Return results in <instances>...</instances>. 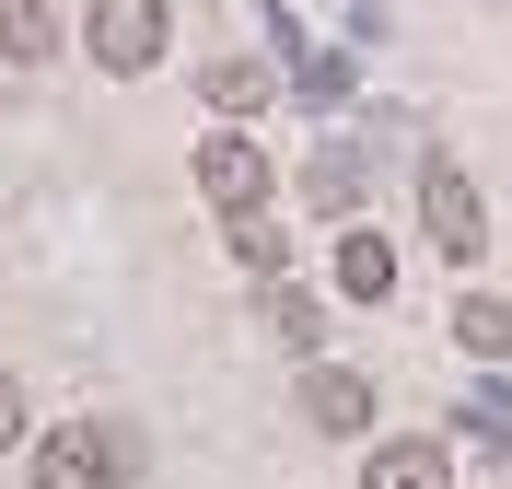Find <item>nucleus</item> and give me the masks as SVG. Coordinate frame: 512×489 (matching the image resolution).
<instances>
[{"label":"nucleus","mask_w":512,"mask_h":489,"mask_svg":"<svg viewBox=\"0 0 512 489\" xmlns=\"http://www.w3.org/2000/svg\"><path fill=\"white\" fill-rule=\"evenodd\" d=\"M350 198H361V152H326L315 163V210H350Z\"/></svg>","instance_id":"nucleus-14"},{"label":"nucleus","mask_w":512,"mask_h":489,"mask_svg":"<svg viewBox=\"0 0 512 489\" xmlns=\"http://www.w3.org/2000/svg\"><path fill=\"white\" fill-rule=\"evenodd\" d=\"M303 420L338 431V443H361V431H373V385H361L350 361H303Z\"/></svg>","instance_id":"nucleus-4"},{"label":"nucleus","mask_w":512,"mask_h":489,"mask_svg":"<svg viewBox=\"0 0 512 489\" xmlns=\"http://www.w3.org/2000/svg\"><path fill=\"white\" fill-rule=\"evenodd\" d=\"M361 489H454V466H443V443H373Z\"/></svg>","instance_id":"nucleus-6"},{"label":"nucleus","mask_w":512,"mask_h":489,"mask_svg":"<svg viewBox=\"0 0 512 489\" xmlns=\"http://www.w3.org/2000/svg\"><path fill=\"white\" fill-rule=\"evenodd\" d=\"M256 315L280 326V350H315V338H326V303H315V292H291V280H268V303H256Z\"/></svg>","instance_id":"nucleus-11"},{"label":"nucleus","mask_w":512,"mask_h":489,"mask_svg":"<svg viewBox=\"0 0 512 489\" xmlns=\"http://www.w3.org/2000/svg\"><path fill=\"white\" fill-rule=\"evenodd\" d=\"M198 198H210L222 222H233V210H268V152H256L245 129H210V140H198Z\"/></svg>","instance_id":"nucleus-2"},{"label":"nucleus","mask_w":512,"mask_h":489,"mask_svg":"<svg viewBox=\"0 0 512 489\" xmlns=\"http://www.w3.org/2000/svg\"><path fill=\"white\" fill-rule=\"evenodd\" d=\"M454 338H466L478 361H512V303L501 292H466V303H454Z\"/></svg>","instance_id":"nucleus-10"},{"label":"nucleus","mask_w":512,"mask_h":489,"mask_svg":"<svg viewBox=\"0 0 512 489\" xmlns=\"http://www.w3.org/2000/svg\"><path fill=\"white\" fill-rule=\"evenodd\" d=\"M59 35H70V24H59V0H12V12H0V59H24V70H35V59H59Z\"/></svg>","instance_id":"nucleus-7"},{"label":"nucleus","mask_w":512,"mask_h":489,"mask_svg":"<svg viewBox=\"0 0 512 489\" xmlns=\"http://www.w3.org/2000/svg\"><path fill=\"white\" fill-rule=\"evenodd\" d=\"M94 59L105 70H152L163 59V0H94Z\"/></svg>","instance_id":"nucleus-5"},{"label":"nucleus","mask_w":512,"mask_h":489,"mask_svg":"<svg viewBox=\"0 0 512 489\" xmlns=\"http://www.w3.org/2000/svg\"><path fill=\"white\" fill-rule=\"evenodd\" d=\"M338 292H350V303L396 292V245H384V233H350V245H338Z\"/></svg>","instance_id":"nucleus-8"},{"label":"nucleus","mask_w":512,"mask_h":489,"mask_svg":"<svg viewBox=\"0 0 512 489\" xmlns=\"http://www.w3.org/2000/svg\"><path fill=\"white\" fill-rule=\"evenodd\" d=\"M419 222H431V245H443V257H478L489 245V198H478V175H466V163H419Z\"/></svg>","instance_id":"nucleus-1"},{"label":"nucleus","mask_w":512,"mask_h":489,"mask_svg":"<svg viewBox=\"0 0 512 489\" xmlns=\"http://www.w3.org/2000/svg\"><path fill=\"white\" fill-rule=\"evenodd\" d=\"M466 431H478V443H512V385H478V396H466Z\"/></svg>","instance_id":"nucleus-15"},{"label":"nucleus","mask_w":512,"mask_h":489,"mask_svg":"<svg viewBox=\"0 0 512 489\" xmlns=\"http://www.w3.org/2000/svg\"><path fill=\"white\" fill-rule=\"evenodd\" d=\"M117 466H128V443L94 431V420H70V431L35 443V489H117Z\"/></svg>","instance_id":"nucleus-3"},{"label":"nucleus","mask_w":512,"mask_h":489,"mask_svg":"<svg viewBox=\"0 0 512 489\" xmlns=\"http://www.w3.org/2000/svg\"><path fill=\"white\" fill-rule=\"evenodd\" d=\"M291 94H303V105H338V94H350V59H338V47L291 59Z\"/></svg>","instance_id":"nucleus-12"},{"label":"nucleus","mask_w":512,"mask_h":489,"mask_svg":"<svg viewBox=\"0 0 512 489\" xmlns=\"http://www.w3.org/2000/svg\"><path fill=\"white\" fill-rule=\"evenodd\" d=\"M12 443H24V385L0 373V455H12Z\"/></svg>","instance_id":"nucleus-16"},{"label":"nucleus","mask_w":512,"mask_h":489,"mask_svg":"<svg viewBox=\"0 0 512 489\" xmlns=\"http://www.w3.org/2000/svg\"><path fill=\"white\" fill-rule=\"evenodd\" d=\"M233 257H245V268H280V257H291V233L268 222V210H233Z\"/></svg>","instance_id":"nucleus-13"},{"label":"nucleus","mask_w":512,"mask_h":489,"mask_svg":"<svg viewBox=\"0 0 512 489\" xmlns=\"http://www.w3.org/2000/svg\"><path fill=\"white\" fill-rule=\"evenodd\" d=\"M268 94H280V70H268V59H210V105H222V117H256Z\"/></svg>","instance_id":"nucleus-9"}]
</instances>
